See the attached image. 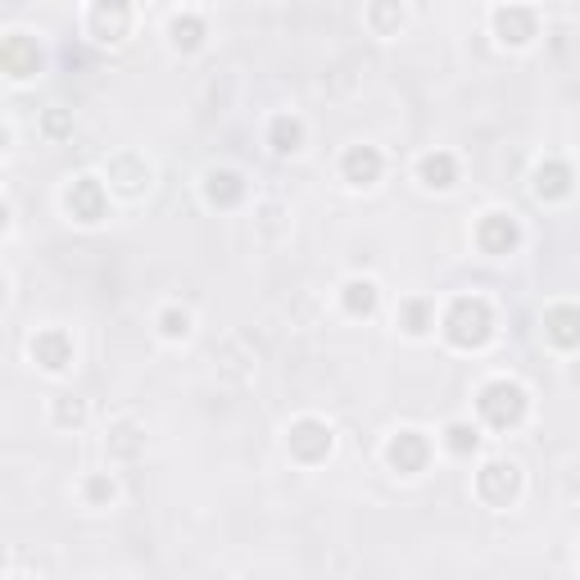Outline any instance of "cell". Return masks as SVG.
I'll use <instances>...</instances> for the list:
<instances>
[{"mask_svg": "<svg viewBox=\"0 0 580 580\" xmlns=\"http://www.w3.org/2000/svg\"><path fill=\"white\" fill-rule=\"evenodd\" d=\"M159 336H164V340H186V336H191V313L178 309V305L164 309V313H159Z\"/></svg>", "mask_w": 580, "mask_h": 580, "instance_id": "cb8c5ba5", "label": "cell"}, {"mask_svg": "<svg viewBox=\"0 0 580 580\" xmlns=\"http://www.w3.org/2000/svg\"><path fill=\"white\" fill-rule=\"evenodd\" d=\"M399 326H403V332H409L413 340L431 332V326H436L431 299H403V305H399Z\"/></svg>", "mask_w": 580, "mask_h": 580, "instance_id": "44dd1931", "label": "cell"}, {"mask_svg": "<svg viewBox=\"0 0 580 580\" xmlns=\"http://www.w3.org/2000/svg\"><path fill=\"white\" fill-rule=\"evenodd\" d=\"M55 422H60V426H82V422H87V409H82V399H73V395H60V399H55Z\"/></svg>", "mask_w": 580, "mask_h": 580, "instance_id": "d4e9b609", "label": "cell"}, {"mask_svg": "<svg viewBox=\"0 0 580 580\" xmlns=\"http://www.w3.org/2000/svg\"><path fill=\"white\" fill-rule=\"evenodd\" d=\"M431 453H436L431 440H426L422 431H413V426H403V431H395L390 444H386V463L399 476H422L426 463H431Z\"/></svg>", "mask_w": 580, "mask_h": 580, "instance_id": "ba28073f", "label": "cell"}, {"mask_svg": "<svg viewBox=\"0 0 580 580\" xmlns=\"http://www.w3.org/2000/svg\"><path fill=\"white\" fill-rule=\"evenodd\" d=\"M132 23H137L132 5H87V14H82L87 37L100 46H123L132 37Z\"/></svg>", "mask_w": 580, "mask_h": 580, "instance_id": "52a82bcc", "label": "cell"}, {"mask_svg": "<svg viewBox=\"0 0 580 580\" xmlns=\"http://www.w3.org/2000/svg\"><path fill=\"white\" fill-rule=\"evenodd\" d=\"M571 186H576V178H571V168H567L563 159H544V164L536 168V178H531L536 199H567Z\"/></svg>", "mask_w": 580, "mask_h": 580, "instance_id": "ac0fdd59", "label": "cell"}, {"mask_svg": "<svg viewBox=\"0 0 580 580\" xmlns=\"http://www.w3.org/2000/svg\"><path fill=\"white\" fill-rule=\"evenodd\" d=\"M199 186H205V199H209V205H218V209H236L245 199V191H249L236 168H209Z\"/></svg>", "mask_w": 580, "mask_h": 580, "instance_id": "5bb4252c", "label": "cell"}, {"mask_svg": "<svg viewBox=\"0 0 580 580\" xmlns=\"http://www.w3.org/2000/svg\"><path fill=\"white\" fill-rule=\"evenodd\" d=\"M286 449H291L295 463L318 467L322 459H332L336 431H332V426H326L322 417H295V422L286 426Z\"/></svg>", "mask_w": 580, "mask_h": 580, "instance_id": "3957f363", "label": "cell"}, {"mask_svg": "<svg viewBox=\"0 0 580 580\" xmlns=\"http://www.w3.org/2000/svg\"><path fill=\"white\" fill-rule=\"evenodd\" d=\"M28 349L46 372H64L73 363V336L64 332V326H46V332H37Z\"/></svg>", "mask_w": 580, "mask_h": 580, "instance_id": "4fadbf2b", "label": "cell"}, {"mask_svg": "<svg viewBox=\"0 0 580 580\" xmlns=\"http://www.w3.org/2000/svg\"><path fill=\"white\" fill-rule=\"evenodd\" d=\"M340 299H345L349 318H372L376 305H382V286H376L372 276H349V282L340 286Z\"/></svg>", "mask_w": 580, "mask_h": 580, "instance_id": "d6986e66", "label": "cell"}, {"mask_svg": "<svg viewBox=\"0 0 580 580\" xmlns=\"http://www.w3.org/2000/svg\"><path fill=\"white\" fill-rule=\"evenodd\" d=\"M417 182L426 191H449L453 182H459V159H453L449 150H426V155L417 159Z\"/></svg>", "mask_w": 580, "mask_h": 580, "instance_id": "2e32d148", "label": "cell"}, {"mask_svg": "<svg viewBox=\"0 0 580 580\" xmlns=\"http://www.w3.org/2000/svg\"><path fill=\"white\" fill-rule=\"evenodd\" d=\"M476 413H481L490 431H517L526 413H531V395H526V386L513 382V376H494V382L476 390Z\"/></svg>", "mask_w": 580, "mask_h": 580, "instance_id": "7a4b0ae2", "label": "cell"}, {"mask_svg": "<svg viewBox=\"0 0 580 580\" xmlns=\"http://www.w3.org/2000/svg\"><path fill=\"white\" fill-rule=\"evenodd\" d=\"M114 494H118L114 476H91V481H87V499L91 503H114Z\"/></svg>", "mask_w": 580, "mask_h": 580, "instance_id": "484cf974", "label": "cell"}, {"mask_svg": "<svg viewBox=\"0 0 580 580\" xmlns=\"http://www.w3.org/2000/svg\"><path fill=\"white\" fill-rule=\"evenodd\" d=\"M46 128H50V132H55V137H60V132L68 128V123H64V114H50V118H46Z\"/></svg>", "mask_w": 580, "mask_h": 580, "instance_id": "4316f807", "label": "cell"}, {"mask_svg": "<svg viewBox=\"0 0 580 580\" xmlns=\"http://www.w3.org/2000/svg\"><path fill=\"white\" fill-rule=\"evenodd\" d=\"M521 494V467L513 459H490L476 472V499L490 503V508H508Z\"/></svg>", "mask_w": 580, "mask_h": 580, "instance_id": "277c9868", "label": "cell"}, {"mask_svg": "<svg viewBox=\"0 0 580 580\" xmlns=\"http://www.w3.org/2000/svg\"><path fill=\"white\" fill-rule=\"evenodd\" d=\"M209 37V23L199 10H178V14H168V46L172 50H199Z\"/></svg>", "mask_w": 580, "mask_h": 580, "instance_id": "e0dca14e", "label": "cell"}, {"mask_svg": "<svg viewBox=\"0 0 580 580\" xmlns=\"http://www.w3.org/2000/svg\"><path fill=\"white\" fill-rule=\"evenodd\" d=\"M105 178L123 195H141V191H150V164L141 155H132V150H123V155H114L105 164Z\"/></svg>", "mask_w": 580, "mask_h": 580, "instance_id": "7c38bea8", "label": "cell"}, {"mask_svg": "<svg viewBox=\"0 0 580 580\" xmlns=\"http://www.w3.org/2000/svg\"><path fill=\"white\" fill-rule=\"evenodd\" d=\"M382 172H386V155L376 145H349L345 155H340V178L349 186H376L382 182Z\"/></svg>", "mask_w": 580, "mask_h": 580, "instance_id": "8fae6325", "label": "cell"}, {"mask_svg": "<svg viewBox=\"0 0 580 580\" xmlns=\"http://www.w3.org/2000/svg\"><path fill=\"white\" fill-rule=\"evenodd\" d=\"M440 336L453 345V349H467V355H476V349H486L494 340V309L490 299L481 295H459L453 305L444 309L440 318Z\"/></svg>", "mask_w": 580, "mask_h": 580, "instance_id": "6da1fadb", "label": "cell"}, {"mask_svg": "<svg viewBox=\"0 0 580 580\" xmlns=\"http://www.w3.org/2000/svg\"><path fill=\"white\" fill-rule=\"evenodd\" d=\"M544 336L558 349H580V305H553L544 309Z\"/></svg>", "mask_w": 580, "mask_h": 580, "instance_id": "9a60e30c", "label": "cell"}, {"mask_svg": "<svg viewBox=\"0 0 580 580\" xmlns=\"http://www.w3.org/2000/svg\"><path fill=\"white\" fill-rule=\"evenodd\" d=\"M268 145H272V155H299V150H305V118L276 114L268 128Z\"/></svg>", "mask_w": 580, "mask_h": 580, "instance_id": "ffe728a7", "label": "cell"}, {"mask_svg": "<svg viewBox=\"0 0 580 580\" xmlns=\"http://www.w3.org/2000/svg\"><path fill=\"white\" fill-rule=\"evenodd\" d=\"M476 245H481L490 259L513 255V249L521 245V227H517V218H513V214H503V209L486 214L481 222H476Z\"/></svg>", "mask_w": 580, "mask_h": 580, "instance_id": "30bf717a", "label": "cell"}, {"mask_svg": "<svg viewBox=\"0 0 580 580\" xmlns=\"http://www.w3.org/2000/svg\"><path fill=\"white\" fill-rule=\"evenodd\" d=\"M444 444H449V453L467 459V453L481 449V431H476L472 422H449V426H444Z\"/></svg>", "mask_w": 580, "mask_h": 580, "instance_id": "7402d4cb", "label": "cell"}, {"mask_svg": "<svg viewBox=\"0 0 580 580\" xmlns=\"http://www.w3.org/2000/svg\"><path fill=\"white\" fill-rule=\"evenodd\" d=\"M64 209H68V218H78L82 227H95L100 218L109 214V186L100 182V178H91V172H82V178L68 182Z\"/></svg>", "mask_w": 580, "mask_h": 580, "instance_id": "8992f818", "label": "cell"}, {"mask_svg": "<svg viewBox=\"0 0 580 580\" xmlns=\"http://www.w3.org/2000/svg\"><path fill=\"white\" fill-rule=\"evenodd\" d=\"M490 33H494L499 46L526 50L540 37V14L531 5H494L490 10Z\"/></svg>", "mask_w": 580, "mask_h": 580, "instance_id": "5b68a950", "label": "cell"}, {"mask_svg": "<svg viewBox=\"0 0 580 580\" xmlns=\"http://www.w3.org/2000/svg\"><path fill=\"white\" fill-rule=\"evenodd\" d=\"M368 28L376 33V37H399V28H403V10L399 5H368Z\"/></svg>", "mask_w": 580, "mask_h": 580, "instance_id": "603a6c76", "label": "cell"}, {"mask_svg": "<svg viewBox=\"0 0 580 580\" xmlns=\"http://www.w3.org/2000/svg\"><path fill=\"white\" fill-rule=\"evenodd\" d=\"M41 64H46V55L28 33H5V41H0V68H5L14 82H28L33 73H41Z\"/></svg>", "mask_w": 580, "mask_h": 580, "instance_id": "9c48e42d", "label": "cell"}, {"mask_svg": "<svg viewBox=\"0 0 580 580\" xmlns=\"http://www.w3.org/2000/svg\"><path fill=\"white\" fill-rule=\"evenodd\" d=\"M14 580H28V576H14Z\"/></svg>", "mask_w": 580, "mask_h": 580, "instance_id": "83f0119b", "label": "cell"}]
</instances>
